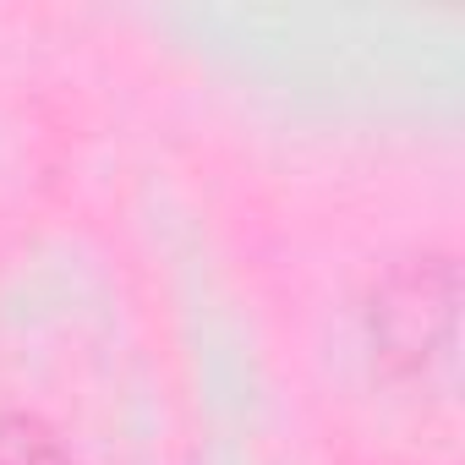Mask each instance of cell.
Instances as JSON below:
<instances>
[{"label":"cell","instance_id":"1","mask_svg":"<svg viewBox=\"0 0 465 465\" xmlns=\"http://www.w3.org/2000/svg\"><path fill=\"white\" fill-rule=\"evenodd\" d=\"M0 465H66V454L39 427L12 421V427H0Z\"/></svg>","mask_w":465,"mask_h":465}]
</instances>
